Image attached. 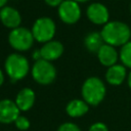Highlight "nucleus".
Instances as JSON below:
<instances>
[{"label":"nucleus","mask_w":131,"mask_h":131,"mask_svg":"<svg viewBox=\"0 0 131 131\" xmlns=\"http://www.w3.org/2000/svg\"><path fill=\"white\" fill-rule=\"evenodd\" d=\"M7 2H8V0H0V9L3 8L4 6H6Z\"/></svg>","instance_id":"25"},{"label":"nucleus","mask_w":131,"mask_h":131,"mask_svg":"<svg viewBox=\"0 0 131 131\" xmlns=\"http://www.w3.org/2000/svg\"><path fill=\"white\" fill-rule=\"evenodd\" d=\"M42 59L48 60V61H54L58 59L62 53H63V45L61 42L57 40H51L49 42L44 43L40 48Z\"/></svg>","instance_id":"11"},{"label":"nucleus","mask_w":131,"mask_h":131,"mask_svg":"<svg viewBox=\"0 0 131 131\" xmlns=\"http://www.w3.org/2000/svg\"><path fill=\"white\" fill-rule=\"evenodd\" d=\"M89 111V104L83 99H72L66 105V113L71 118H80Z\"/></svg>","instance_id":"15"},{"label":"nucleus","mask_w":131,"mask_h":131,"mask_svg":"<svg viewBox=\"0 0 131 131\" xmlns=\"http://www.w3.org/2000/svg\"><path fill=\"white\" fill-rule=\"evenodd\" d=\"M20 115L14 100L9 98H4L0 100V123L1 124H11Z\"/></svg>","instance_id":"9"},{"label":"nucleus","mask_w":131,"mask_h":131,"mask_svg":"<svg viewBox=\"0 0 131 131\" xmlns=\"http://www.w3.org/2000/svg\"><path fill=\"white\" fill-rule=\"evenodd\" d=\"M119 60L127 69H131V40L120 48Z\"/></svg>","instance_id":"17"},{"label":"nucleus","mask_w":131,"mask_h":131,"mask_svg":"<svg viewBox=\"0 0 131 131\" xmlns=\"http://www.w3.org/2000/svg\"><path fill=\"white\" fill-rule=\"evenodd\" d=\"M56 131H82L80 127L73 122H64L58 126Z\"/></svg>","instance_id":"19"},{"label":"nucleus","mask_w":131,"mask_h":131,"mask_svg":"<svg viewBox=\"0 0 131 131\" xmlns=\"http://www.w3.org/2000/svg\"><path fill=\"white\" fill-rule=\"evenodd\" d=\"M127 84H128L129 88L131 89V71L128 73V76H127Z\"/></svg>","instance_id":"24"},{"label":"nucleus","mask_w":131,"mask_h":131,"mask_svg":"<svg viewBox=\"0 0 131 131\" xmlns=\"http://www.w3.org/2000/svg\"><path fill=\"white\" fill-rule=\"evenodd\" d=\"M32 58L34 59V61H37V60H39V59H42L40 49H36V50L33 52V54H32Z\"/></svg>","instance_id":"22"},{"label":"nucleus","mask_w":131,"mask_h":131,"mask_svg":"<svg viewBox=\"0 0 131 131\" xmlns=\"http://www.w3.org/2000/svg\"><path fill=\"white\" fill-rule=\"evenodd\" d=\"M35 42L31 30L26 27H18L10 30L8 34V44L17 52H25L31 49Z\"/></svg>","instance_id":"5"},{"label":"nucleus","mask_w":131,"mask_h":131,"mask_svg":"<svg viewBox=\"0 0 131 131\" xmlns=\"http://www.w3.org/2000/svg\"><path fill=\"white\" fill-rule=\"evenodd\" d=\"M96 55H97V59L100 62V64L106 68H110L118 63V60H119V52L116 49V47L105 44V43L99 48Z\"/></svg>","instance_id":"13"},{"label":"nucleus","mask_w":131,"mask_h":131,"mask_svg":"<svg viewBox=\"0 0 131 131\" xmlns=\"http://www.w3.org/2000/svg\"><path fill=\"white\" fill-rule=\"evenodd\" d=\"M129 10H130V13H131V2H130V4H129Z\"/></svg>","instance_id":"27"},{"label":"nucleus","mask_w":131,"mask_h":131,"mask_svg":"<svg viewBox=\"0 0 131 131\" xmlns=\"http://www.w3.org/2000/svg\"><path fill=\"white\" fill-rule=\"evenodd\" d=\"M9 131H11V130H9Z\"/></svg>","instance_id":"28"},{"label":"nucleus","mask_w":131,"mask_h":131,"mask_svg":"<svg viewBox=\"0 0 131 131\" xmlns=\"http://www.w3.org/2000/svg\"><path fill=\"white\" fill-rule=\"evenodd\" d=\"M57 14L63 24L75 25L80 20L82 10L78 2L74 0H64L57 7Z\"/></svg>","instance_id":"7"},{"label":"nucleus","mask_w":131,"mask_h":131,"mask_svg":"<svg viewBox=\"0 0 131 131\" xmlns=\"http://www.w3.org/2000/svg\"><path fill=\"white\" fill-rule=\"evenodd\" d=\"M4 73L12 82L23 80L31 73L30 62L28 58L19 52L11 53L4 61Z\"/></svg>","instance_id":"3"},{"label":"nucleus","mask_w":131,"mask_h":131,"mask_svg":"<svg viewBox=\"0 0 131 131\" xmlns=\"http://www.w3.org/2000/svg\"><path fill=\"white\" fill-rule=\"evenodd\" d=\"M82 99L89 105L96 106L102 102L106 94V87L103 81L96 76L87 78L81 87Z\"/></svg>","instance_id":"2"},{"label":"nucleus","mask_w":131,"mask_h":131,"mask_svg":"<svg viewBox=\"0 0 131 131\" xmlns=\"http://www.w3.org/2000/svg\"><path fill=\"white\" fill-rule=\"evenodd\" d=\"M88 131H110V130H108L107 126L104 123H102V122H95V123H93L89 127Z\"/></svg>","instance_id":"20"},{"label":"nucleus","mask_w":131,"mask_h":131,"mask_svg":"<svg viewBox=\"0 0 131 131\" xmlns=\"http://www.w3.org/2000/svg\"><path fill=\"white\" fill-rule=\"evenodd\" d=\"M35 100H36L35 91L32 88L25 87L17 92L14 102L16 103L20 112H28L33 107Z\"/></svg>","instance_id":"14"},{"label":"nucleus","mask_w":131,"mask_h":131,"mask_svg":"<svg viewBox=\"0 0 131 131\" xmlns=\"http://www.w3.org/2000/svg\"><path fill=\"white\" fill-rule=\"evenodd\" d=\"M0 21L7 29L13 30L20 27L21 15L16 8L6 5L0 9Z\"/></svg>","instance_id":"10"},{"label":"nucleus","mask_w":131,"mask_h":131,"mask_svg":"<svg viewBox=\"0 0 131 131\" xmlns=\"http://www.w3.org/2000/svg\"><path fill=\"white\" fill-rule=\"evenodd\" d=\"M56 69L51 61L39 59L34 61L31 68V76L33 80L40 85H49L56 78Z\"/></svg>","instance_id":"6"},{"label":"nucleus","mask_w":131,"mask_h":131,"mask_svg":"<svg viewBox=\"0 0 131 131\" xmlns=\"http://www.w3.org/2000/svg\"><path fill=\"white\" fill-rule=\"evenodd\" d=\"M31 32L35 41L44 44L53 40L56 33V25L52 18L48 16H41L34 21Z\"/></svg>","instance_id":"4"},{"label":"nucleus","mask_w":131,"mask_h":131,"mask_svg":"<svg viewBox=\"0 0 131 131\" xmlns=\"http://www.w3.org/2000/svg\"><path fill=\"white\" fill-rule=\"evenodd\" d=\"M86 16L90 23L96 26H104L110 21V11L107 7L100 2H93L86 9Z\"/></svg>","instance_id":"8"},{"label":"nucleus","mask_w":131,"mask_h":131,"mask_svg":"<svg viewBox=\"0 0 131 131\" xmlns=\"http://www.w3.org/2000/svg\"><path fill=\"white\" fill-rule=\"evenodd\" d=\"M4 81H5V75H4V72L0 69V87L3 85Z\"/></svg>","instance_id":"23"},{"label":"nucleus","mask_w":131,"mask_h":131,"mask_svg":"<svg viewBox=\"0 0 131 131\" xmlns=\"http://www.w3.org/2000/svg\"><path fill=\"white\" fill-rule=\"evenodd\" d=\"M14 125H15V127L18 130H20V131H27L30 128L31 123H30V121H29V119L27 117L19 115L17 117V119L14 121Z\"/></svg>","instance_id":"18"},{"label":"nucleus","mask_w":131,"mask_h":131,"mask_svg":"<svg viewBox=\"0 0 131 131\" xmlns=\"http://www.w3.org/2000/svg\"><path fill=\"white\" fill-rule=\"evenodd\" d=\"M127 68L122 63H116L106 69L105 80L112 86H119L127 80Z\"/></svg>","instance_id":"12"},{"label":"nucleus","mask_w":131,"mask_h":131,"mask_svg":"<svg viewBox=\"0 0 131 131\" xmlns=\"http://www.w3.org/2000/svg\"><path fill=\"white\" fill-rule=\"evenodd\" d=\"M74 1H76V2H78V3L80 4V3H86V2H88L89 0H74Z\"/></svg>","instance_id":"26"},{"label":"nucleus","mask_w":131,"mask_h":131,"mask_svg":"<svg viewBox=\"0 0 131 131\" xmlns=\"http://www.w3.org/2000/svg\"><path fill=\"white\" fill-rule=\"evenodd\" d=\"M104 44L100 32H90L84 38V46L91 53H97L99 48Z\"/></svg>","instance_id":"16"},{"label":"nucleus","mask_w":131,"mask_h":131,"mask_svg":"<svg viewBox=\"0 0 131 131\" xmlns=\"http://www.w3.org/2000/svg\"><path fill=\"white\" fill-rule=\"evenodd\" d=\"M105 44L114 47H122L131 40V28L121 20H110L100 31Z\"/></svg>","instance_id":"1"},{"label":"nucleus","mask_w":131,"mask_h":131,"mask_svg":"<svg viewBox=\"0 0 131 131\" xmlns=\"http://www.w3.org/2000/svg\"><path fill=\"white\" fill-rule=\"evenodd\" d=\"M64 0H44L45 4H47L50 7H58Z\"/></svg>","instance_id":"21"}]
</instances>
